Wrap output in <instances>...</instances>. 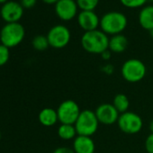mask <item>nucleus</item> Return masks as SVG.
I'll return each instance as SVG.
<instances>
[{
    "instance_id": "obj_1",
    "label": "nucleus",
    "mask_w": 153,
    "mask_h": 153,
    "mask_svg": "<svg viewBox=\"0 0 153 153\" xmlns=\"http://www.w3.org/2000/svg\"><path fill=\"white\" fill-rule=\"evenodd\" d=\"M109 37L102 30H94L85 32L81 37L80 42L83 49L88 53L101 54L109 47Z\"/></svg>"
},
{
    "instance_id": "obj_2",
    "label": "nucleus",
    "mask_w": 153,
    "mask_h": 153,
    "mask_svg": "<svg viewBox=\"0 0 153 153\" xmlns=\"http://www.w3.org/2000/svg\"><path fill=\"white\" fill-rule=\"evenodd\" d=\"M128 25L126 16L119 11H110L100 18V28L107 35H115L122 33Z\"/></svg>"
},
{
    "instance_id": "obj_3",
    "label": "nucleus",
    "mask_w": 153,
    "mask_h": 153,
    "mask_svg": "<svg viewBox=\"0 0 153 153\" xmlns=\"http://www.w3.org/2000/svg\"><path fill=\"white\" fill-rule=\"evenodd\" d=\"M25 29L22 24L7 23L0 31V42L1 44L10 48L16 47L25 39Z\"/></svg>"
},
{
    "instance_id": "obj_4",
    "label": "nucleus",
    "mask_w": 153,
    "mask_h": 153,
    "mask_svg": "<svg viewBox=\"0 0 153 153\" xmlns=\"http://www.w3.org/2000/svg\"><path fill=\"white\" fill-rule=\"evenodd\" d=\"M99 123L95 111L85 109L81 111L74 125L78 135L91 137L97 132Z\"/></svg>"
},
{
    "instance_id": "obj_5",
    "label": "nucleus",
    "mask_w": 153,
    "mask_h": 153,
    "mask_svg": "<svg viewBox=\"0 0 153 153\" xmlns=\"http://www.w3.org/2000/svg\"><path fill=\"white\" fill-rule=\"evenodd\" d=\"M123 78L129 83H137L142 80L147 73L145 64L138 59H127L122 66Z\"/></svg>"
},
{
    "instance_id": "obj_6",
    "label": "nucleus",
    "mask_w": 153,
    "mask_h": 153,
    "mask_svg": "<svg viewBox=\"0 0 153 153\" xmlns=\"http://www.w3.org/2000/svg\"><path fill=\"white\" fill-rule=\"evenodd\" d=\"M80 113L81 110L78 103L71 99L61 102L57 108L58 118L60 124H75Z\"/></svg>"
},
{
    "instance_id": "obj_7",
    "label": "nucleus",
    "mask_w": 153,
    "mask_h": 153,
    "mask_svg": "<svg viewBox=\"0 0 153 153\" xmlns=\"http://www.w3.org/2000/svg\"><path fill=\"white\" fill-rule=\"evenodd\" d=\"M117 124L123 133L136 134L141 131L143 127V121L138 114L127 111L123 114H120Z\"/></svg>"
},
{
    "instance_id": "obj_8",
    "label": "nucleus",
    "mask_w": 153,
    "mask_h": 153,
    "mask_svg": "<svg viewBox=\"0 0 153 153\" xmlns=\"http://www.w3.org/2000/svg\"><path fill=\"white\" fill-rule=\"evenodd\" d=\"M46 36L50 46L54 49H62L66 47L71 39L70 31L64 25H56L52 26L49 30Z\"/></svg>"
},
{
    "instance_id": "obj_9",
    "label": "nucleus",
    "mask_w": 153,
    "mask_h": 153,
    "mask_svg": "<svg viewBox=\"0 0 153 153\" xmlns=\"http://www.w3.org/2000/svg\"><path fill=\"white\" fill-rule=\"evenodd\" d=\"M25 8L20 2L9 0L2 5L0 8V16L7 23H18L24 16Z\"/></svg>"
},
{
    "instance_id": "obj_10",
    "label": "nucleus",
    "mask_w": 153,
    "mask_h": 153,
    "mask_svg": "<svg viewBox=\"0 0 153 153\" xmlns=\"http://www.w3.org/2000/svg\"><path fill=\"white\" fill-rule=\"evenodd\" d=\"M57 16L63 21H70L78 16L79 6L76 0H59L54 5Z\"/></svg>"
},
{
    "instance_id": "obj_11",
    "label": "nucleus",
    "mask_w": 153,
    "mask_h": 153,
    "mask_svg": "<svg viewBox=\"0 0 153 153\" xmlns=\"http://www.w3.org/2000/svg\"><path fill=\"white\" fill-rule=\"evenodd\" d=\"M96 115L100 123L104 125H112L117 123L120 116L119 112L115 109L113 104H101L95 111Z\"/></svg>"
},
{
    "instance_id": "obj_12",
    "label": "nucleus",
    "mask_w": 153,
    "mask_h": 153,
    "mask_svg": "<svg viewBox=\"0 0 153 153\" xmlns=\"http://www.w3.org/2000/svg\"><path fill=\"white\" fill-rule=\"evenodd\" d=\"M76 20L85 32L94 31L100 27V17L94 10H81L76 16Z\"/></svg>"
},
{
    "instance_id": "obj_13",
    "label": "nucleus",
    "mask_w": 153,
    "mask_h": 153,
    "mask_svg": "<svg viewBox=\"0 0 153 153\" xmlns=\"http://www.w3.org/2000/svg\"><path fill=\"white\" fill-rule=\"evenodd\" d=\"M72 149L75 153H95L96 145L91 137L78 135L73 140Z\"/></svg>"
},
{
    "instance_id": "obj_14",
    "label": "nucleus",
    "mask_w": 153,
    "mask_h": 153,
    "mask_svg": "<svg viewBox=\"0 0 153 153\" xmlns=\"http://www.w3.org/2000/svg\"><path fill=\"white\" fill-rule=\"evenodd\" d=\"M139 24L143 29L148 31L153 28V6H144L141 7L138 16Z\"/></svg>"
},
{
    "instance_id": "obj_15",
    "label": "nucleus",
    "mask_w": 153,
    "mask_h": 153,
    "mask_svg": "<svg viewBox=\"0 0 153 153\" xmlns=\"http://www.w3.org/2000/svg\"><path fill=\"white\" fill-rule=\"evenodd\" d=\"M38 119H39V122L41 123V124L45 127L54 126L59 122L57 110H55L53 108H50V107L43 108L39 113Z\"/></svg>"
},
{
    "instance_id": "obj_16",
    "label": "nucleus",
    "mask_w": 153,
    "mask_h": 153,
    "mask_svg": "<svg viewBox=\"0 0 153 153\" xmlns=\"http://www.w3.org/2000/svg\"><path fill=\"white\" fill-rule=\"evenodd\" d=\"M128 39L125 35L119 33L111 36L109 39V47L108 49L114 53H122L128 47Z\"/></svg>"
},
{
    "instance_id": "obj_17",
    "label": "nucleus",
    "mask_w": 153,
    "mask_h": 153,
    "mask_svg": "<svg viewBox=\"0 0 153 153\" xmlns=\"http://www.w3.org/2000/svg\"><path fill=\"white\" fill-rule=\"evenodd\" d=\"M58 135L63 140H70L78 136V133L74 124H60L58 128Z\"/></svg>"
},
{
    "instance_id": "obj_18",
    "label": "nucleus",
    "mask_w": 153,
    "mask_h": 153,
    "mask_svg": "<svg viewBox=\"0 0 153 153\" xmlns=\"http://www.w3.org/2000/svg\"><path fill=\"white\" fill-rule=\"evenodd\" d=\"M113 105L119 112V114H123L128 111L130 107V101L126 95L117 94L113 100Z\"/></svg>"
},
{
    "instance_id": "obj_19",
    "label": "nucleus",
    "mask_w": 153,
    "mask_h": 153,
    "mask_svg": "<svg viewBox=\"0 0 153 153\" xmlns=\"http://www.w3.org/2000/svg\"><path fill=\"white\" fill-rule=\"evenodd\" d=\"M32 45L34 50L38 51H43L48 49V47L50 46V43H49L47 36L40 34V35H36L33 39Z\"/></svg>"
},
{
    "instance_id": "obj_20",
    "label": "nucleus",
    "mask_w": 153,
    "mask_h": 153,
    "mask_svg": "<svg viewBox=\"0 0 153 153\" xmlns=\"http://www.w3.org/2000/svg\"><path fill=\"white\" fill-rule=\"evenodd\" d=\"M76 2L81 10H95L99 0H76Z\"/></svg>"
},
{
    "instance_id": "obj_21",
    "label": "nucleus",
    "mask_w": 153,
    "mask_h": 153,
    "mask_svg": "<svg viewBox=\"0 0 153 153\" xmlns=\"http://www.w3.org/2000/svg\"><path fill=\"white\" fill-rule=\"evenodd\" d=\"M148 0H120L123 6L128 8H138L143 7Z\"/></svg>"
},
{
    "instance_id": "obj_22",
    "label": "nucleus",
    "mask_w": 153,
    "mask_h": 153,
    "mask_svg": "<svg viewBox=\"0 0 153 153\" xmlns=\"http://www.w3.org/2000/svg\"><path fill=\"white\" fill-rule=\"evenodd\" d=\"M10 58L9 48L0 43V67L6 65Z\"/></svg>"
},
{
    "instance_id": "obj_23",
    "label": "nucleus",
    "mask_w": 153,
    "mask_h": 153,
    "mask_svg": "<svg viewBox=\"0 0 153 153\" xmlns=\"http://www.w3.org/2000/svg\"><path fill=\"white\" fill-rule=\"evenodd\" d=\"M145 149L148 153H153V133H150L145 140Z\"/></svg>"
},
{
    "instance_id": "obj_24",
    "label": "nucleus",
    "mask_w": 153,
    "mask_h": 153,
    "mask_svg": "<svg viewBox=\"0 0 153 153\" xmlns=\"http://www.w3.org/2000/svg\"><path fill=\"white\" fill-rule=\"evenodd\" d=\"M37 3V0H20V4L24 8H32Z\"/></svg>"
},
{
    "instance_id": "obj_25",
    "label": "nucleus",
    "mask_w": 153,
    "mask_h": 153,
    "mask_svg": "<svg viewBox=\"0 0 153 153\" xmlns=\"http://www.w3.org/2000/svg\"><path fill=\"white\" fill-rule=\"evenodd\" d=\"M52 153H75L73 149L68 147H59L53 150Z\"/></svg>"
},
{
    "instance_id": "obj_26",
    "label": "nucleus",
    "mask_w": 153,
    "mask_h": 153,
    "mask_svg": "<svg viewBox=\"0 0 153 153\" xmlns=\"http://www.w3.org/2000/svg\"><path fill=\"white\" fill-rule=\"evenodd\" d=\"M102 70L105 73V74H112L114 72V67L112 64H106L103 67Z\"/></svg>"
},
{
    "instance_id": "obj_27",
    "label": "nucleus",
    "mask_w": 153,
    "mask_h": 153,
    "mask_svg": "<svg viewBox=\"0 0 153 153\" xmlns=\"http://www.w3.org/2000/svg\"><path fill=\"white\" fill-rule=\"evenodd\" d=\"M100 55H101V57H102V59L104 60H108L111 58V56H112V51L108 49V50L105 51L104 52H102Z\"/></svg>"
},
{
    "instance_id": "obj_28",
    "label": "nucleus",
    "mask_w": 153,
    "mask_h": 153,
    "mask_svg": "<svg viewBox=\"0 0 153 153\" xmlns=\"http://www.w3.org/2000/svg\"><path fill=\"white\" fill-rule=\"evenodd\" d=\"M42 1H43L44 3H46V4H49V5H51V4H56L59 0H42Z\"/></svg>"
},
{
    "instance_id": "obj_29",
    "label": "nucleus",
    "mask_w": 153,
    "mask_h": 153,
    "mask_svg": "<svg viewBox=\"0 0 153 153\" xmlns=\"http://www.w3.org/2000/svg\"><path fill=\"white\" fill-rule=\"evenodd\" d=\"M149 128L150 133H153V120L150 121V123H149Z\"/></svg>"
},
{
    "instance_id": "obj_30",
    "label": "nucleus",
    "mask_w": 153,
    "mask_h": 153,
    "mask_svg": "<svg viewBox=\"0 0 153 153\" xmlns=\"http://www.w3.org/2000/svg\"><path fill=\"white\" fill-rule=\"evenodd\" d=\"M149 35H150V37L153 39V28H152L151 30H149Z\"/></svg>"
},
{
    "instance_id": "obj_31",
    "label": "nucleus",
    "mask_w": 153,
    "mask_h": 153,
    "mask_svg": "<svg viewBox=\"0 0 153 153\" xmlns=\"http://www.w3.org/2000/svg\"><path fill=\"white\" fill-rule=\"evenodd\" d=\"M7 1H9V0H0V4H5L6 2H7Z\"/></svg>"
},
{
    "instance_id": "obj_32",
    "label": "nucleus",
    "mask_w": 153,
    "mask_h": 153,
    "mask_svg": "<svg viewBox=\"0 0 153 153\" xmlns=\"http://www.w3.org/2000/svg\"><path fill=\"white\" fill-rule=\"evenodd\" d=\"M0 140H1V131H0Z\"/></svg>"
},
{
    "instance_id": "obj_33",
    "label": "nucleus",
    "mask_w": 153,
    "mask_h": 153,
    "mask_svg": "<svg viewBox=\"0 0 153 153\" xmlns=\"http://www.w3.org/2000/svg\"><path fill=\"white\" fill-rule=\"evenodd\" d=\"M151 1H153V0H151Z\"/></svg>"
}]
</instances>
